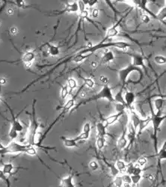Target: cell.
<instances>
[{
    "label": "cell",
    "mask_w": 166,
    "mask_h": 187,
    "mask_svg": "<svg viewBox=\"0 0 166 187\" xmlns=\"http://www.w3.org/2000/svg\"><path fill=\"white\" fill-rule=\"evenodd\" d=\"M130 44L127 42L125 41H115V42H109V43H99L97 45L92 46L91 47L86 48V49H83L82 51H80L79 54V55H83L85 58H88L90 55L94 53V52L97 51V50L100 49H105L107 47H115L118 49L125 50L127 48L130 47Z\"/></svg>",
    "instance_id": "6da1fadb"
},
{
    "label": "cell",
    "mask_w": 166,
    "mask_h": 187,
    "mask_svg": "<svg viewBox=\"0 0 166 187\" xmlns=\"http://www.w3.org/2000/svg\"><path fill=\"white\" fill-rule=\"evenodd\" d=\"M149 106L150 109V119H151V122L153 124V140H154V148H155V153L156 154L158 152L157 148V132L159 130L160 126L163 124V121L165 120L166 116L165 115H160L157 114L154 111L153 107L151 101L149 102Z\"/></svg>",
    "instance_id": "7a4b0ae2"
},
{
    "label": "cell",
    "mask_w": 166,
    "mask_h": 187,
    "mask_svg": "<svg viewBox=\"0 0 166 187\" xmlns=\"http://www.w3.org/2000/svg\"><path fill=\"white\" fill-rule=\"evenodd\" d=\"M103 99L108 100V101L109 102H114V95L113 94H112V89H111V88L108 86V85H104V86H103V88H101L100 91H99L97 94L93 95V97H91V98H89V99H87L84 100V101H82L81 103H79L75 108H74V110H76V109H77L79 106H81L83 105H85V104H87L88 103H89V102L94 101V100H103Z\"/></svg>",
    "instance_id": "3957f363"
},
{
    "label": "cell",
    "mask_w": 166,
    "mask_h": 187,
    "mask_svg": "<svg viewBox=\"0 0 166 187\" xmlns=\"http://www.w3.org/2000/svg\"><path fill=\"white\" fill-rule=\"evenodd\" d=\"M30 145V144H29ZM27 144H21L17 142H11L3 150H0V155L7 153H26V150L29 147Z\"/></svg>",
    "instance_id": "277c9868"
},
{
    "label": "cell",
    "mask_w": 166,
    "mask_h": 187,
    "mask_svg": "<svg viewBox=\"0 0 166 187\" xmlns=\"http://www.w3.org/2000/svg\"><path fill=\"white\" fill-rule=\"evenodd\" d=\"M135 71L138 72L141 76H142V70H141L140 68H138V67H134L132 65H129L127 67H124V68H122L118 71V77H119V80L121 81L122 84V88H123L126 83H127V79H128L129 75H130L132 73L135 72Z\"/></svg>",
    "instance_id": "5b68a950"
},
{
    "label": "cell",
    "mask_w": 166,
    "mask_h": 187,
    "mask_svg": "<svg viewBox=\"0 0 166 187\" xmlns=\"http://www.w3.org/2000/svg\"><path fill=\"white\" fill-rule=\"evenodd\" d=\"M74 103H75V99H74V98H71V99H70L69 100H68V102H67L65 105H64V106L63 107L62 112H61L60 115H59V116H58V117H57V118L55 119V120L54 121V122H53V124H51L50 126H49V128L47 129V130L46 131V132H44V134H43V135H42V138H41L42 142H43V139H44V138L46 137V136H47V133H48V132H49V131H50L51 129L53 128V125H54L55 124H56V123H57V121H58L59 120V118H60V117H62V115H64V114H65V113L67 112H68V111H69V110H70V109H71L73 107Z\"/></svg>",
    "instance_id": "8992f818"
},
{
    "label": "cell",
    "mask_w": 166,
    "mask_h": 187,
    "mask_svg": "<svg viewBox=\"0 0 166 187\" xmlns=\"http://www.w3.org/2000/svg\"><path fill=\"white\" fill-rule=\"evenodd\" d=\"M132 4L134 5H136L137 7L140 8L143 11H145L146 13H148V16H151L153 18L156 19V14L153 13L151 11H150L149 9L147 8V5H148V0H133V1H130Z\"/></svg>",
    "instance_id": "52a82bcc"
},
{
    "label": "cell",
    "mask_w": 166,
    "mask_h": 187,
    "mask_svg": "<svg viewBox=\"0 0 166 187\" xmlns=\"http://www.w3.org/2000/svg\"><path fill=\"white\" fill-rule=\"evenodd\" d=\"M132 58V61L133 64L132 65H133L134 67H143V68H146V65L144 64V59L142 55H139V54H129Z\"/></svg>",
    "instance_id": "ba28073f"
},
{
    "label": "cell",
    "mask_w": 166,
    "mask_h": 187,
    "mask_svg": "<svg viewBox=\"0 0 166 187\" xmlns=\"http://www.w3.org/2000/svg\"><path fill=\"white\" fill-rule=\"evenodd\" d=\"M123 114H124V112H117L116 114H114V115H110V116L107 117L106 118L103 119L102 121V123L103 124L104 127H106V128H107L108 126H110V125L113 124L115 122H117V121L120 119V117H121V116L123 115Z\"/></svg>",
    "instance_id": "9c48e42d"
},
{
    "label": "cell",
    "mask_w": 166,
    "mask_h": 187,
    "mask_svg": "<svg viewBox=\"0 0 166 187\" xmlns=\"http://www.w3.org/2000/svg\"><path fill=\"white\" fill-rule=\"evenodd\" d=\"M121 20L118 21V22L116 23L114 26H112V27H110V28L108 29L107 30V32H106L105 38L100 42V43H104V42L108 39V38L116 37V36L118 35V33H119V31H118V27H119V25H120V23H121Z\"/></svg>",
    "instance_id": "30bf717a"
},
{
    "label": "cell",
    "mask_w": 166,
    "mask_h": 187,
    "mask_svg": "<svg viewBox=\"0 0 166 187\" xmlns=\"http://www.w3.org/2000/svg\"><path fill=\"white\" fill-rule=\"evenodd\" d=\"M123 100H124V103L127 109H133V105L135 103V94L133 91H127L123 94Z\"/></svg>",
    "instance_id": "8fae6325"
},
{
    "label": "cell",
    "mask_w": 166,
    "mask_h": 187,
    "mask_svg": "<svg viewBox=\"0 0 166 187\" xmlns=\"http://www.w3.org/2000/svg\"><path fill=\"white\" fill-rule=\"evenodd\" d=\"M35 55L34 53V52L32 51H27L26 52L22 57V61H23L25 66L27 68H29L32 66V63L35 61Z\"/></svg>",
    "instance_id": "7c38bea8"
},
{
    "label": "cell",
    "mask_w": 166,
    "mask_h": 187,
    "mask_svg": "<svg viewBox=\"0 0 166 187\" xmlns=\"http://www.w3.org/2000/svg\"><path fill=\"white\" fill-rule=\"evenodd\" d=\"M74 174H69L64 178L61 179L58 187H76L73 182Z\"/></svg>",
    "instance_id": "4fadbf2b"
},
{
    "label": "cell",
    "mask_w": 166,
    "mask_h": 187,
    "mask_svg": "<svg viewBox=\"0 0 166 187\" xmlns=\"http://www.w3.org/2000/svg\"><path fill=\"white\" fill-rule=\"evenodd\" d=\"M156 155L158 159V166H159V170L162 171L161 163L162 161L165 160L166 159V142H164L163 147L161 148V149L159 150H158L157 153H156Z\"/></svg>",
    "instance_id": "5bb4252c"
},
{
    "label": "cell",
    "mask_w": 166,
    "mask_h": 187,
    "mask_svg": "<svg viewBox=\"0 0 166 187\" xmlns=\"http://www.w3.org/2000/svg\"><path fill=\"white\" fill-rule=\"evenodd\" d=\"M151 122V119L150 117H144V118H141L140 122H139V125L138 127V130H137V136H139L142 133V132L147 128V127L150 124V123Z\"/></svg>",
    "instance_id": "9a60e30c"
},
{
    "label": "cell",
    "mask_w": 166,
    "mask_h": 187,
    "mask_svg": "<svg viewBox=\"0 0 166 187\" xmlns=\"http://www.w3.org/2000/svg\"><path fill=\"white\" fill-rule=\"evenodd\" d=\"M129 119H130V121L129 122L131 123V124L133 125V127L135 130H138V127L139 125V122H140L141 117L138 116V115L135 112L133 111V109L130 110V113H129Z\"/></svg>",
    "instance_id": "2e32d148"
},
{
    "label": "cell",
    "mask_w": 166,
    "mask_h": 187,
    "mask_svg": "<svg viewBox=\"0 0 166 187\" xmlns=\"http://www.w3.org/2000/svg\"><path fill=\"white\" fill-rule=\"evenodd\" d=\"M78 11H79V6H78V3H77V2L74 1L71 3H68L65 8H64L63 11H60L58 14H62V13H66V12L76 13V12H78Z\"/></svg>",
    "instance_id": "e0dca14e"
},
{
    "label": "cell",
    "mask_w": 166,
    "mask_h": 187,
    "mask_svg": "<svg viewBox=\"0 0 166 187\" xmlns=\"http://www.w3.org/2000/svg\"><path fill=\"white\" fill-rule=\"evenodd\" d=\"M7 105V104H6ZM8 106V105H7ZM9 109H10V112L11 113V115H12V126H11V128H13L14 130H15L18 132H21L23 130L24 127L23 126L22 124L19 121V120H18V118H17L14 115V113L12 112V110H11V109L10 107L8 106Z\"/></svg>",
    "instance_id": "ac0fdd59"
},
{
    "label": "cell",
    "mask_w": 166,
    "mask_h": 187,
    "mask_svg": "<svg viewBox=\"0 0 166 187\" xmlns=\"http://www.w3.org/2000/svg\"><path fill=\"white\" fill-rule=\"evenodd\" d=\"M154 103V107H155L156 109V113L160 114V115H163L162 113V110H163V108L165 105V100L163 97H158L153 100Z\"/></svg>",
    "instance_id": "d6986e66"
},
{
    "label": "cell",
    "mask_w": 166,
    "mask_h": 187,
    "mask_svg": "<svg viewBox=\"0 0 166 187\" xmlns=\"http://www.w3.org/2000/svg\"><path fill=\"white\" fill-rule=\"evenodd\" d=\"M117 145L120 150H124L126 148H127V146H128V140H127L126 132L124 131H123L121 136H120V138H118L117 142Z\"/></svg>",
    "instance_id": "ffe728a7"
},
{
    "label": "cell",
    "mask_w": 166,
    "mask_h": 187,
    "mask_svg": "<svg viewBox=\"0 0 166 187\" xmlns=\"http://www.w3.org/2000/svg\"><path fill=\"white\" fill-rule=\"evenodd\" d=\"M114 60V55L113 52L112 50H108V52H106L104 54L103 56L101 59V62L103 64H108L112 62Z\"/></svg>",
    "instance_id": "44dd1931"
},
{
    "label": "cell",
    "mask_w": 166,
    "mask_h": 187,
    "mask_svg": "<svg viewBox=\"0 0 166 187\" xmlns=\"http://www.w3.org/2000/svg\"><path fill=\"white\" fill-rule=\"evenodd\" d=\"M46 45L47 46L48 53L51 56H58L59 54H60V49H59L58 47L50 44H46Z\"/></svg>",
    "instance_id": "7402d4cb"
},
{
    "label": "cell",
    "mask_w": 166,
    "mask_h": 187,
    "mask_svg": "<svg viewBox=\"0 0 166 187\" xmlns=\"http://www.w3.org/2000/svg\"><path fill=\"white\" fill-rule=\"evenodd\" d=\"M96 130L97 136H106V128L104 127L102 121H99L96 125Z\"/></svg>",
    "instance_id": "603a6c76"
},
{
    "label": "cell",
    "mask_w": 166,
    "mask_h": 187,
    "mask_svg": "<svg viewBox=\"0 0 166 187\" xmlns=\"http://www.w3.org/2000/svg\"><path fill=\"white\" fill-rule=\"evenodd\" d=\"M64 145L66 148H76L77 147V142L74 140V138H68L66 137H62Z\"/></svg>",
    "instance_id": "cb8c5ba5"
},
{
    "label": "cell",
    "mask_w": 166,
    "mask_h": 187,
    "mask_svg": "<svg viewBox=\"0 0 166 187\" xmlns=\"http://www.w3.org/2000/svg\"><path fill=\"white\" fill-rule=\"evenodd\" d=\"M114 166H115L116 169H117L118 172L122 173V172H124V171H126L127 165L124 161L121 160V159H119V160H118L117 162H116L115 165H114Z\"/></svg>",
    "instance_id": "d4e9b609"
},
{
    "label": "cell",
    "mask_w": 166,
    "mask_h": 187,
    "mask_svg": "<svg viewBox=\"0 0 166 187\" xmlns=\"http://www.w3.org/2000/svg\"><path fill=\"white\" fill-rule=\"evenodd\" d=\"M114 102L118 103H121L123 104V105H125L124 103V100H123V88H121V89L118 92L117 94H115V96H114ZM127 108V107H126Z\"/></svg>",
    "instance_id": "484cf974"
},
{
    "label": "cell",
    "mask_w": 166,
    "mask_h": 187,
    "mask_svg": "<svg viewBox=\"0 0 166 187\" xmlns=\"http://www.w3.org/2000/svg\"><path fill=\"white\" fill-rule=\"evenodd\" d=\"M13 170H14V165H13L11 163H6L3 165V171L5 175H8V176H10V175L12 174Z\"/></svg>",
    "instance_id": "4316f807"
},
{
    "label": "cell",
    "mask_w": 166,
    "mask_h": 187,
    "mask_svg": "<svg viewBox=\"0 0 166 187\" xmlns=\"http://www.w3.org/2000/svg\"><path fill=\"white\" fill-rule=\"evenodd\" d=\"M105 144H106V138H105V136H97L96 144L97 148H98V150L100 151L103 149L105 147Z\"/></svg>",
    "instance_id": "83f0119b"
},
{
    "label": "cell",
    "mask_w": 166,
    "mask_h": 187,
    "mask_svg": "<svg viewBox=\"0 0 166 187\" xmlns=\"http://www.w3.org/2000/svg\"><path fill=\"white\" fill-rule=\"evenodd\" d=\"M165 16H166V8H163L159 13L156 15V20H159L161 21L164 25H165Z\"/></svg>",
    "instance_id": "f1b7e54d"
},
{
    "label": "cell",
    "mask_w": 166,
    "mask_h": 187,
    "mask_svg": "<svg viewBox=\"0 0 166 187\" xmlns=\"http://www.w3.org/2000/svg\"><path fill=\"white\" fill-rule=\"evenodd\" d=\"M91 133H88V132H82L81 134H79V136H76V138H74V140L76 141V142H79V141H83V140H88L90 137Z\"/></svg>",
    "instance_id": "f546056e"
},
{
    "label": "cell",
    "mask_w": 166,
    "mask_h": 187,
    "mask_svg": "<svg viewBox=\"0 0 166 187\" xmlns=\"http://www.w3.org/2000/svg\"><path fill=\"white\" fill-rule=\"evenodd\" d=\"M154 61H155V63L157 64V65H165L166 63V59L164 55H158L154 57Z\"/></svg>",
    "instance_id": "4dcf8cb0"
},
{
    "label": "cell",
    "mask_w": 166,
    "mask_h": 187,
    "mask_svg": "<svg viewBox=\"0 0 166 187\" xmlns=\"http://www.w3.org/2000/svg\"><path fill=\"white\" fill-rule=\"evenodd\" d=\"M130 177H131L132 184L133 185H138L139 182H140L143 177L142 174H133V175H130Z\"/></svg>",
    "instance_id": "1f68e13d"
},
{
    "label": "cell",
    "mask_w": 166,
    "mask_h": 187,
    "mask_svg": "<svg viewBox=\"0 0 166 187\" xmlns=\"http://www.w3.org/2000/svg\"><path fill=\"white\" fill-rule=\"evenodd\" d=\"M0 180H3V182L6 184L7 187H11V183H10V181H9L8 177H7V175H5V174H4L3 170H1V169H0Z\"/></svg>",
    "instance_id": "d6a6232c"
},
{
    "label": "cell",
    "mask_w": 166,
    "mask_h": 187,
    "mask_svg": "<svg viewBox=\"0 0 166 187\" xmlns=\"http://www.w3.org/2000/svg\"><path fill=\"white\" fill-rule=\"evenodd\" d=\"M112 185H114L115 187H122V185H123V181H122L121 176H116L115 177H114L113 183H112L110 186H112Z\"/></svg>",
    "instance_id": "836d02e7"
},
{
    "label": "cell",
    "mask_w": 166,
    "mask_h": 187,
    "mask_svg": "<svg viewBox=\"0 0 166 187\" xmlns=\"http://www.w3.org/2000/svg\"><path fill=\"white\" fill-rule=\"evenodd\" d=\"M85 59H86V58H85L84 56H83V55H79V54L78 53L77 55H73V56L72 57L71 61H73V62H75V63H81V62H83V61H85Z\"/></svg>",
    "instance_id": "e575fe53"
},
{
    "label": "cell",
    "mask_w": 166,
    "mask_h": 187,
    "mask_svg": "<svg viewBox=\"0 0 166 187\" xmlns=\"http://www.w3.org/2000/svg\"><path fill=\"white\" fill-rule=\"evenodd\" d=\"M68 86L70 88V90H73L77 87V82L75 79L69 78L68 80Z\"/></svg>",
    "instance_id": "d590c367"
},
{
    "label": "cell",
    "mask_w": 166,
    "mask_h": 187,
    "mask_svg": "<svg viewBox=\"0 0 166 187\" xmlns=\"http://www.w3.org/2000/svg\"><path fill=\"white\" fill-rule=\"evenodd\" d=\"M83 80L87 87H88L89 88H93L94 87L95 82L91 78H83Z\"/></svg>",
    "instance_id": "8d00e7d4"
},
{
    "label": "cell",
    "mask_w": 166,
    "mask_h": 187,
    "mask_svg": "<svg viewBox=\"0 0 166 187\" xmlns=\"http://www.w3.org/2000/svg\"><path fill=\"white\" fill-rule=\"evenodd\" d=\"M68 93H69V91H68V86H63L62 87V91H61V97L63 100L65 99L67 97V96L68 95Z\"/></svg>",
    "instance_id": "74e56055"
},
{
    "label": "cell",
    "mask_w": 166,
    "mask_h": 187,
    "mask_svg": "<svg viewBox=\"0 0 166 187\" xmlns=\"http://www.w3.org/2000/svg\"><path fill=\"white\" fill-rule=\"evenodd\" d=\"M26 153H27L30 156H35V155H37V150L35 149L34 146H32L30 144L29 147H28V149L26 150Z\"/></svg>",
    "instance_id": "f35d334b"
},
{
    "label": "cell",
    "mask_w": 166,
    "mask_h": 187,
    "mask_svg": "<svg viewBox=\"0 0 166 187\" xmlns=\"http://www.w3.org/2000/svg\"><path fill=\"white\" fill-rule=\"evenodd\" d=\"M147 163H148V159H147L145 157H140L138 160H137V163L135 165H138V167L142 168L143 166H144V165L147 164Z\"/></svg>",
    "instance_id": "ab89813d"
},
{
    "label": "cell",
    "mask_w": 166,
    "mask_h": 187,
    "mask_svg": "<svg viewBox=\"0 0 166 187\" xmlns=\"http://www.w3.org/2000/svg\"><path fill=\"white\" fill-rule=\"evenodd\" d=\"M121 179H122V181H123V184H132V180H131L130 175H129V174H127L122 175V176H121Z\"/></svg>",
    "instance_id": "60d3db41"
},
{
    "label": "cell",
    "mask_w": 166,
    "mask_h": 187,
    "mask_svg": "<svg viewBox=\"0 0 166 187\" xmlns=\"http://www.w3.org/2000/svg\"><path fill=\"white\" fill-rule=\"evenodd\" d=\"M83 3L85 5H88L89 7L91 8L97 4L98 1L97 0H84V1H83Z\"/></svg>",
    "instance_id": "b9f144b4"
},
{
    "label": "cell",
    "mask_w": 166,
    "mask_h": 187,
    "mask_svg": "<svg viewBox=\"0 0 166 187\" xmlns=\"http://www.w3.org/2000/svg\"><path fill=\"white\" fill-rule=\"evenodd\" d=\"M89 168H90L92 171H97L99 169V165L97 161H91L90 163H89Z\"/></svg>",
    "instance_id": "7bdbcfd3"
},
{
    "label": "cell",
    "mask_w": 166,
    "mask_h": 187,
    "mask_svg": "<svg viewBox=\"0 0 166 187\" xmlns=\"http://www.w3.org/2000/svg\"><path fill=\"white\" fill-rule=\"evenodd\" d=\"M8 135H9V137L13 140L16 139V138L18 137V132L15 130H14L13 128H11V130H9Z\"/></svg>",
    "instance_id": "ee69618b"
},
{
    "label": "cell",
    "mask_w": 166,
    "mask_h": 187,
    "mask_svg": "<svg viewBox=\"0 0 166 187\" xmlns=\"http://www.w3.org/2000/svg\"><path fill=\"white\" fill-rule=\"evenodd\" d=\"M91 125L89 122L85 124V125L83 126V132H88V133H91Z\"/></svg>",
    "instance_id": "f6af8a7d"
},
{
    "label": "cell",
    "mask_w": 166,
    "mask_h": 187,
    "mask_svg": "<svg viewBox=\"0 0 166 187\" xmlns=\"http://www.w3.org/2000/svg\"><path fill=\"white\" fill-rule=\"evenodd\" d=\"M116 110H117L118 112H124V109H127L124 105L121 103H116L115 106Z\"/></svg>",
    "instance_id": "bcb514c9"
},
{
    "label": "cell",
    "mask_w": 166,
    "mask_h": 187,
    "mask_svg": "<svg viewBox=\"0 0 166 187\" xmlns=\"http://www.w3.org/2000/svg\"><path fill=\"white\" fill-rule=\"evenodd\" d=\"M79 17L81 19H83V20H85V19H87V20H88V12L87 10H85L83 11H82V12L79 13Z\"/></svg>",
    "instance_id": "7dc6e473"
},
{
    "label": "cell",
    "mask_w": 166,
    "mask_h": 187,
    "mask_svg": "<svg viewBox=\"0 0 166 187\" xmlns=\"http://www.w3.org/2000/svg\"><path fill=\"white\" fill-rule=\"evenodd\" d=\"M142 20L144 23H145V24L148 23H150V16H148V14H143L142 16Z\"/></svg>",
    "instance_id": "c3c4849f"
},
{
    "label": "cell",
    "mask_w": 166,
    "mask_h": 187,
    "mask_svg": "<svg viewBox=\"0 0 166 187\" xmlns=\"http://www.w3.org/2000/svg\"><path fill=\"white\" fill-rule=\"evenodd\" d=\"M100 81L101 82H102L103 84L107 85L108 82V79L106 76H103V75H102V76H100Z\"/></svg>",
    "instance_id": "681fc988"
},
{
    "label": "cell",
    "mask_w": 166,
    "mask_h": 187,
    "mask_svg": "<svg viewBox=\"0 0 166 187\" xmlns=\"http://www.w3.org/2000/svg\"><path fill=\"white\" fill-rule=\"evenodd\" d=\"M17 5L19 8H26V3L23 0H20V1H16Z\"/></svg>",
    "instance_id": "f907efd6"
},
{
    "label": "cell",
    "mask_w": 166,
    "mask_h": 187,
    "mask_svg": "<svg viewBox=\"0 0 166 187\" xmlns=\"http://www.w3.org/2000/svg\"><path fill=\"white\" fill-rule=\"evenodd\" d=\"M92 17L93 18H97L99 16V10L97 8H93L92 11V13H91Z\"/></svg>",
    "instance_id": "816d5d0a"
},
{
    "label": "cell",
    "mask_w": 166,
    "mask_h": 187,
    "mask_svg": "<svg viewBox=\"0 0 166 187\" xmlns=\"http://www.w3.org/2000/svg\"><path fill=\"white\" fill-rule=\"evenodd\" d=\"M91 66L93 67V68H95V67H97V63L96 62V61H92L91 64Z\"/></svg>",
    "instance_id": "f5cc1de1"
},
{
    "label": "cell",
    "mask_w": 166,
    "mask_h": 187,
    "mask_svg": "<svg viewBox=\"0 0 166 187\" xmlns=\"http://www.w3.org/2000/svg\"><path fill=\"white\" fill-rule=\"evenodd\" d=\"M5 83H6V80H5V79H3V78L0 79V84H1V85H4V84H5Z\"/></svg>",
    "instance_id": "db71d44e"
},
{
    "label": "cell",
    "mask_w": 166,
    "mask_h": 187,
    "mask_svg": "<svg viewBox=\"0 0 166 187\" xmlns=\"http://www.w3.org/2000/svg\"><path fill=\"white\" fill-rule=\"evenodd\" d=\"M11 33L12 34H16L17 33V29H16V28H12L11 29Z\"/></svg>",
    "instance_id": "11a10c76"
},
{
    "label": "cell",
    "mask_w": 166,
    "mask_h": 187,
    "mask_svg": "<svg viewBox=\"0 0 166 187\" xmlns=\"http://www.w3.org/2000/svg\"><path fill=\"white\" fill-rule=\"evenodd\" d=\"M122 187H131V184H123V185H122Z\"/></svg>",
    "instance_id": "9f6ffc18"
},
{
    "label": "cell",
    "mask_w": 166,
    "mask_h": 187,
    "mask_svg": "<svg viewBox=\"0 0 166 187\" xmlns=\"http://www.w3.org/2000/svg\"><path fill=\"white\" fill-rule=\"evenodd\" d=\"M8 13L9 15H11V14H13L14 11H13L12 9H8Z\"/></svg>",
    "instance_id": "6f0895ef"
},
{
    "label": "cell",
    "mask_w": 166,
    "mask_h": 187,
    "mask_svg": "<svg viewBox=\"0 0 166 187\" xmlns=\"http://www.w3.org/2000/svg\"><path fill=\"white\" fill-rule=\"evenodd\" d=\"M4 148H5V146H4L3 144L0 142V150H3Z\"/></svg>",
    "instance_id": "680465c9"
},
{
    "label": "cell",
    "mask_w": 166,
    "mask_h": 187,
    "mask_svg": "<svg viewBox=\"0 0 166 187\" xmlns=\"http://www.w3.org/2000/svg\"><path fill=\"white\" fill-rule=\"evenodd\" d=\"M81 97H85V93H84V92H82V94H81Z\"/></svg>",
    "instance_id": "91938a15"
},
{
    "label": "cell",
    "mask_w": 166,
    "mask_h": 187,
    "mask_svg": "<svg viewBox=\"0 0 166 187\" xmlns=\"http://www.w3.org/2000/svg\"><path fill=\"white\" fill-rule=\"evenodd\" d=\"M131 187H138V185H133V184H131Z\"/></svg>",
    "instance_id": "94428289"
},
{
    "label": "cell",
    "mask_w": 166,
    "mask_h": 187,
    "mask_svg": "<svg viewBox=\"0 0 166 187\" xmlns=\"http://www.w3.org/2000/svg\"><path fill=\"white\" fill-rule=\"evenodd\" d=\"M2 100H2V97H1V96H0V102H1V101H2Z\"/></svg>",
    "instance_id": "6125c7cd"
}]
</instances>
